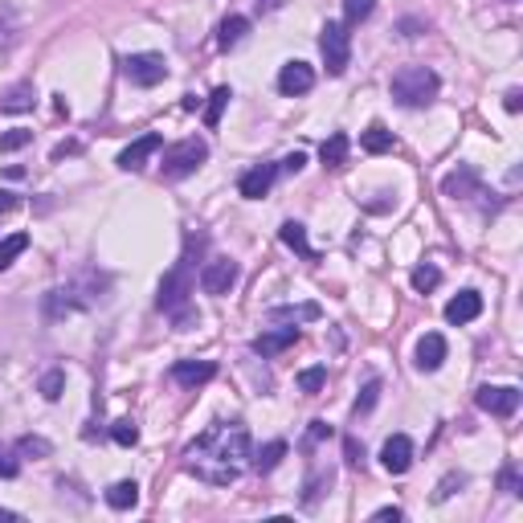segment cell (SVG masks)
<instances>
[{
  "mask_svg": "<svg viewBox=\"0 0 523 523\" xmlns=\"http://www.w3.org/2000/svg\"><path fill=\"white\" fill-rule=\"evenodd\" d=\"M12 209H17V196L0 188V213H12Z\"/></svg>",
  "mask_w": 523,
  "mask_h": 523,
  "instance_id": "obj_45",
  "label": "cell"
},
{
  "mask_svg": "<svg viewBox=\"0 0 523 523\" xmlns=\"http://www.w3.org/2000/svg\"><path fill=\"white\" fill-rule=\"evenodd\" d=\"M278 237H282V246H290L299 258H315V250H311V242H307V229H303L299 221H282Z\"/></svg>",
  "mask_w": 523,
  "mask_h": 523,
  "instance_id": "obj_20",
  "label": "cell"
},
{
  "mask_svg": "<svg viewBox=\"0 0 523 523\" xmlns=\"http://www.w3.org/2000/svg\"><path fill=\"white\" fill-rule=\"evenodd\" d=\"M107 287H111V278H107V274H98V270H82V274H78L70 287H65V290H54V295L65 303V311L74 307V303H78V307H95V303L107 299Z\"/></svg>",
  "mask_w": 523,
  "mask_h": 523,
  "instance_id": "obj_6",
  "label": "cell"
},
{
  "mask_svg": "<svg viewBox=\"0 0 523 523\" xmlns=\"http://www.w3.org/2000/svg\"><path fill=\"white\" fill-rule=\"evenodd\" d=\"M29 250V234H12V237H4L0 242V270H9L17 258Z\"/></svg>",
  "mask_w": 523,
  "mask_h": 523,
  "instance_id": "obj_27",
  "label": "cell"
},
{
  "mask_svg": "<svg viewBox=\"0 0 523 523\" xmlns=\"http://www.w3.org/2000/svg\"><path fill=\"white\" fill-rule=\"evenodd\" d=\"M62 388H65V373H62V368H54V373L42 376V396H45V401H58Z\"/></svg>",
  "mask_w": 523,
  "mask_h": 523,
  "instance_id": "obj_34",
  "label": "cell"
},
{
  "mask_svg": "<svg viewBox=\"0 0 523 523\" xmlns=\"http://www.w3.org/2000/svg\"><path fill=\"white\" fill-rule=\"evenodd\" d=\"M299 319H319V307H315V303H303V307H274L270 311V323H299Z\"/></svg>",
  "mask_w": 523,
  "mask_h": 523,
  "instance_id": "obj_26",
  "label": "cell"
},
{
  "mask_svg": "<svg viewBox=\"0 0 523 523\" xmlns=\"http://www.w3.org/2000/svg\"><path fill=\"white\" fill-rule=\"evenodd\" d=\"M409 282H413V290L429 295V290H434V287L442 282V270H438V266H429V262H426V266H417L413 274H409Z\"/></svg>",
  "mask_w": 523,
  "mask_h": 523,
  "instance_id": "obj_30",
  "label": "cell"
},
{
  "mask_svg": "<svg viewBox=\"0 0 523 523\" xmlns=\"http://www.w3.org/2000/svg\"><path fill=\"white\" fill-rule=\"evenodd\" d=\"M4 111H29L33 107V82H21L12 86L9 95H4V103H0Z\"/></svg>",
  "mask_w": 523,
  "mask_h": 523,
  "instance_id": "obj_28",
  "label": "cell"
},
{
  "mask_svg": "<svg viewBox=\"0 0 523 523\" xmlns=\"http://www.w3.org/2000/svg\"><path fill=\"white\" fill-rule=\"evenodd\" d=\"M217 376V364L213 360H176L172 364V381L184 388H201Z\"/></svg>",
  "mask_w": 523,
  "mask_h": 523,
  "instance_id": "obj_13",
  "label": "cell"
},
{
  "mask_svg": "<svg viewBox=\"0 0 523 523\" xmlns=\"http://www.w3.org/2000/svg\"><path fill=\"white\" fill-rule=\"evenodd\" d=\"M246 33H250L246 17H225L221 33H217V45H221V50H234V45H242V37H246Z\"/></svg>",
  "mask_w": 523,
  "mask_h": 523,
  "instance_id": "obj_22",
  "label": "cell"
},
{
  "mask_svg": "<svg viewBox=\"0 0 523 523\" xmlns=\"http://www.w3.org/2000/svg\"><path fill=\"white\" fill-rule=\"evenodd\" d=\"M474 401H479L482 413L511 417L515 409H519V388H511V385H482L479 393H474Z\"/></svg>",
  "mask_w": 523,
  "mask_h": 523,
  "instance_id": "obj_8",
  "label": "cell"
},
{
  "mask_svg": "<svg viewBox=\"0 0 523 523\" xmlns=\"http://www.w3.org/2000/svg\"><path fill=\"white\" fill-rule=\"evenodd\" d=\"M482 315V295L479 290H458L454 299L446 303V319L458 327V323H470V319H479Z\"/></svg>",
  "mask_w": 523,
  "mask_h": 523,
  "instance_id": "obj_17",
  "label": "cell"
},
{
  "mask_svg": "<svg viewBox=\"0 0 523 523\" xmlns=\"http://www.w3.org/2000/svg\"><path fill=\"white\" fill-rule=\"evenodd\" d=\"M323 381H327V368H307V373H299V388H303L307 396L319 393Z\"/></svg>",
  "mask_w": 523,
  "mask_h": 523,
  "instance_id": "obj_35",
  "label": "cell"
},
{
  "mask_svg": "<svg viewBox=\"0 0 523 523\" xmlns=\"http://www.w3.org/2000/svg\"><path fill=\"white\" fill-rule=\"evenodd\" d=\"M311 86H315V70H311L307 62H287L282 70H278V90H282L287 98L307 95Z\"/></svg>",
  "mask_w": 523,
  "mask_h": 523,
  "instance_id": "obj_12",
  "label": "cell"
},
{
  "mask_svg": "<svg viewBox=\"0 0 523 523\" xmlns=\"http://www.w3.org/2000/svg\"><path fill=\"white\" fill-rule=\"evenodd\" d=\"M499 487H503L507 495H519V491H523V482H519V470H515V462H507V466H503Z\"/></svg>",
  "mask_w": 523,
  "mask_h": 523,
  "instance_id": "obj_36",
  "label": "cell"
},
{
  "mask_svg": "<svg viewBox=\"0 0 523 523\" xmlns=\"http://www.w3.org/2000/svg\"><path fill=\"white\" fill-rule=\"evenodd\" d=\"M373 519H381V523H385V519H401V507H381V511H373Z\"/></svg>",
  "mask_w": 523,
  "mask_h": 523,
  "instance_id": "obj_44",
  "label": "cell"
},
{
  "mask_svg": "<svg viewBox=\"0 0 523 523\" xmlns=\"http://www.w3.org/2000/svg\"><path fill=\"white\" fill-rule=\"evenodd\" d=\"M454 487H466V479H462V474H446V479H442V487L438 491H434V499H450V495H454Z\"/></svg>",
  "mask_w": 523,
  "mask_h": 523,
  "instance_id": "obj_40",
  "label": "cell"
},
{
  "mask_svg": "<svg viewBox=\"0 0 523 523\" xmlns=\"http://www.w3.org/2000/svg\"><path fill=\"white\" fill-rule=\"evenodd\" d=\"M388 90H393V98L401 103V107L421 111V107H429V103L438 98L442 82H438V74H434L429 65H401V70L393 74V82H388Z\"/></svg>",
  "mask_w": 523,
  "mask_h": 523,
  "instance_id": "obj_3",
  "label": "cell"
},
{
  "mask_svg": "<svg viewBox=\"0 0 523 523\" xmlns=\"http://www.w3.org/2000/svg\"><path fill=\"white\" fill-rule=\"evenodd\" d=\"M17 519H21L17 511H9V507H0V523H17Z\"/></svg>",
  "mask_w": 523,
  "mask_h": 523,
  "instance_id": "obj_49",
  "label": "cell"
},
{
  "mask_svg": "<svg viewBox=\"0 0 523 523\" xmlns=\"http://www.w3.org/2000/svg\"><path fill=\"white\" fill-rule=\"evenodd\" d=\"M17 450H21V454H37V458H45V454H50L54 446H50L45 438H33V434H29V438H21V442H17Z\"/></svg>",
  "mask_w": 523,
  "mask_h": 523,
  "instance_id": "obj_37",
  "label": "cell"
},
{
  "mask_svg": "<svg viewBox=\"0 0 523 523\" xmlns=\"http://www.w3.org/2000/svg\"><path fill=\"white\" fill-rule=\"evenodd\" d=\"M209 160V143L204 139H181V143H172L168 151H164V181H184V176H193L201 164Z\"/></svg>",
  "mask_w": 523,
  "mask_h": 523,
  "instance_id": "obj_4",
  "label": "cell"
},
{
  "mask_svg": "<svg viewBox=\"0 0 523 523\" xmlns=\"http://www.w3.org/2000/svg\"><path fill=\"white\" fill-rule=\"evenodd\" d=\"M258 9H262V12H274V9H282V0H258Z\"/></svg>",
  "mask_w": 523,
  "mask_h": 523,
  "instance_id": "obj_48",
  "label": "cell"
},
{
  "mask_svg": "<svg viewBox=\"0 0 523 523\" xmlns=\"http://www.w3.org/2000/svg\"><path fill=\"white\" fill-rule=\"evenodd\" d=\"M229 98H234L229 86H217L213 95H209V107H204V127H217V123H221L225 107H229Z\"/></svg>",
  "mask_w": 523,
  "mask_h": 523,
  "instance_id": "obj_25",
  "label": "cell"
},
{
  "mask_svg": "<svg viewBox=\"0 0 523 523\" xmlns=\"http://www.w3.org/2000/svg\"><path fill=\"white\" fill-rule=\"evenodd\" d=\"M442 193H446L450 201H470V196H479L482 193L479 172L470 168V164H458V168H454L446 181H442Z\"/></svg>",
  "mask_w": 523,
  "mask_h": 523,
  "instance_id": "obj_10",
  "label": "cell"
},
{
  "mask_svg": "<svg viewBox=\"0 0 523 523\" xmlns=\"http://www.w3.org/2000/svg\"><path fill=\"white\" fill-rule=\"evenodd\" d=\"M381 388H385V385H381V381H368V385H364V388H360V396H356V405H352V413H356V417H364V413H373V409H376V401H381Z\"/></svg>",
  "mask_w": 523,
  "mask_h": 523,
  "instance_id": "obj_29",
  "label": "cell"
},
{
  "mask_svg": "<svg viewBox=\"0 0 523 523\" xmlns=\"http://www.w3.org/2000/svg\"><path fill=\"white\" fill-rule=\"evenodd\" d=\"M123 74L131 86H160L168 78V62L160 54H131L123 58Z\"/></svg>",
  "mask_w": 523,
  "mask_h": 523,
  "instance_id": "obj_7",
  "label": "cell"
},
{
  "mask_svg": "<svg viewBox=\"0 0 523 523\" xmlns=\"http://www.w3.org/2000/svg\"><path fill=\"white\" fill-rule=\"evenodd\" d=\"M373 9H376V0H343V17H348L352 25L368 21V17H373Z\"/></svg>",
  "mask_w": 523,
  "mask_h": 523,
  "instance_id": "obj_32",
  "label": "cell"
},
{
  "mask_svg": "<svg viewBox=\"0 0 523 523\" xmlns=\"http://www.w3.org/2000/svg\"><path fill=\"white\" fill-rule=\"evenodd\" d=\"M160 143H164V139L156 135V131L139 135L135 143H131V148H123V156H119V168H123V172H139L143 164L151 160V156H156V151H160Z\"/></svg>",
  "mask_w": 523,
  "mask_h": 523,
  "instance_id": "obj_15",
  "label": "cell"
},
{
  "mask_svg": "<svg viewBox=\"0 0 523 523\" xmlns=\"http://www.w3.org/2000/svg\"><path fill=\"white\" fill-rule=\"evenodd\" d=\"M323 438H331V426L327 421H311V429H307V442L315 446V442H323Z\"/></svg>",
  "mask_w": 523,
  "mask_h": 523,
  "instance_id": "obj_41",
  "label": "cell"
},
{
  "mask_svg": "<svg viewBox=\"0 0 523 523\" xmlns=\"http://www.w3.org/2000/svg\"><path fill=\"white\" fill-rule=\"evenodd\" d=\"M29 143H33V131H25V127H12L0 135V151H21V148H29Z\"/></svg>",
  "mask_w": 523,
  "mask_h": 523,
  "instance_id": "obj_33",
  "label": "cell"
},
{
  "mask_svg": "<svg viewBox=\"0 0 523 523\" xmlns=\"http://www.w3.org/2000/svg\"><path fill=\"white\" fill-rule=\"evenodd\" d=\"M70 151H78V143H62V148H54V160H65Z\"/></svg>",
  "mask_w": 523,
  "mask_h": 523,
  "instance_id": "obj_47",
  "label": "cell"
},
{
  "mask_svg": "<svg viewBox=\"0 0 523 523\" xmlns=\"http://www.w3.org/2000/svg\"><path fill=\"white\" fill-rule=\"evenodd\" d=\"M282 458H287V442H266V446L254 454V470L258 474H270Z\"/></svg>",
  "mask_w": 523,
  "mask_h": 523,
  "instance_id": "obj_23",
  "label": "cell"
},
{
  "mask_svg": "<svg viewBox=\"0 0 523 523\" xmlns=\"http://www.w3.org/2000/svg\"><path fill=\"white\" fill-rule=\"evenodd\" d=\"M319 54H323V65H327L331 78L348 74V62H352V37L343 29L340 21H327L319 33Z\"/></svg>",
  "mask_w": 523,
  "mask_h": 523,
  "instance_id": "obj_5",
  "label": "cell"
},
{
  "mask_svg": "<svg viewBox=\"0 0 523 523\" xmlns=\"http://www.w3.org/2000/svg\"><path fill=\"white\" fill-rule=\"evenodd\" d=\"M17 470H21V462L12 458V450L0 446V479H17Z\"/></svg>",
  "mask_w": 523,
  "mask_h": 523,
  "instance_id": "obj_39",
  "label": "cell"
},
{
  "mask_svg": "<svg viewBox=\"0 0 523 523\" xmlns=\"http://www.w3.org/2000/svg\"><path fill=\"white\" fill-rule=\"evenodd\" d=\"M111 438H115V446H135L139 442V429H135V421H131V417H119L115 426H111Z\"/></svg>",
  "mask_w": 523,
  "mask_h": 523,
  "instance_id": "obj_31",
  "label": "cell"
},
{
  "mask_svg": "<svg viewBox=\"0 0 523 523\" xmlns=\"http://www.w3.org/2000/svg\"><path fill=\"white\" fill-rule=\"evenodd\" d=\"M381 466H385L388 474H405V470L413 466V438H409V434H393V438L385 442V450H381Z\"/></svg>",
  "mask_w": 523,
  "mask_h": 523,
  "instance_id": "obj_11",
  "label": "cell"
},
{
  "mask_svg": "<svg viewBox=\"0 0 523 523\" xmlns=\"http://www.w3.org/2000/svg\"><path fill=\"white\" fill-rule=\"evenodd\" d=\"M303 164H307V156H303V151H295V156H287V160H282V172H303Z\"/></svg>",
  "mask_w": 523,
  "mask_h": 523,
  "instance_id": "obj_43",
  "label": "cell"
},
{
  "mask_svg": "<svg viewBox=\"0 0 523 523\" xmlns=\"http://www.w3.org/2000/svg\"><path fill=\"white\" fill-rule=\"evenodd\" d=\"M274 176H278V168L274 164H258V168H250L242 181H237V188H242V196L246 201H262V196L270 193V184H274Z\"/></svg>",
  "mask_w": 523,
  "mask_h": 523,
  "instance_id": "obj_16",
  "label": "cell"
},
{
  "mask_svg": "<svg viewBox=\"0 0 523 523\" xmlns=\"http://www.w3.org/2000/svg\"><path fill=\"white\" fill-rule=\"evenodd\" d=\"M364 151H373V156H381V151H393V131L385 127V123H373V127L364 131Z\"/></svg>",
  "mask_w": 523,
  "mask_h": 523,
  "instance_id": "obj_24",
  "label": "cell"
},
{
  "mask_svg": "<svg viewBox=\"0 0 523 523\" xmlns=\"http://www.w3.org/2000/svg\"><path fill=\"white\" fill-rule=\"evenodd\" d=\"M343 454H348V466H352V470H360V466H364V446L352 438V434L343 438Z\"/></svg>",
  "mask_w": 523,
  "mask_h": 523,
  "instance_id": "obj_38",
  "label": "cell"
},
{
  "mask_svg": "<svg viewBox=\"0 0 523 523\" xmlns=\"http://www.w3.org/2000/svg\"><path fill=\"white\" fill-rule=\"evenodd\" d=\"M9 33H12V17H9V12H0V42H4Z\"/></svg>",
  "mask_w": 523,
  "mask_h": 523,
  "instance_id": "obj_46",
  "label": "cell"
},
{
  "mask_svg": "<svg viewBox=\"0 0 523 523\" xmlns=\"http://www.w3.org/2000/svg\"><path fill=\"white\" fill-rule=\"evenodd\" d=\"M503 107H507V111L515 115V111L523 107V90H507V95H503Z\"/></svg>",
  "mask_w": 523,
  "mask_h": 523,
  "instance_id": "obj_42",
  "label": "cell"
},
{
  "mask_svg": "<svg viewBox=\"0 0 523 523\" xmlns=\"http://www.w3.org/2000/svg\"><path fill=\"white\" fill-rule=\"evenodd\" d=\"M250 458V434L246 426H237V421H213V426L204 429L201 438L193 446L184 450V470L196 474L201 482H213V487H229V482L242 474Z\"/></svg>",
  "mask_w": 523,
  "mask_h": 523,
  "instance_id": "obj_1",
  "label": "cell"
},
{
  "mask_svg": "<svg viewBox=\"0 0 523 523\" xmlns=\"http://www.w3.org/2000/svg\"><path fill=\"white\" fill-rule=\"evenodd\" d=\"M237 282V262L234 258H213V262H204V270H201V287H204V295H229V287Z\"/></svg>",
  "mask_w": 523,
  "mask_h": 523,
  "instance_id": "obj_9",
  "label": "cell"
},
{
  "mask_svg": "<svg viewBox=\"0 0 523 523\" xmlns=\"http://www.w3.org/2000/svg\"><path fill=\"white\" fill-rule=\"evenodd\" d=\"M201 250H204V234H188V242H184V254H181V262L164 274V282H160V299H156V307L160 311H181V307H188L193 303V290H196V278H193V266H196V258H201Z\"/></svg>",
  "mask_w": 523,
  "mask_h": 523,
  "instance_id": "obj_2",
  "label": "cell"
},
{
  "mask_svg": "<svg viewBox=\"0 0 523 523\" xmlns=\"http://www.w3.org/2000/svg\"><path fill=\"white\" fill-rule=\"evenodd\" d=\"M107 503L115 507V511H131V507L139 503V482H135V479L115 482V487L107 491Z\"/></svg>",
  "mask_w": 523,
  "mask_h": 523,
  "instance_id": "obj_21",
  "label": "cell"
},
{
  "mask_svg": "<svg viewBox=\"0 0 523 523\" xmlns=\"http://www.w3.org/2000/svg\"><path fill=\"white\" fill-rule=\"evenodd\" d=\"M446 335H438V331H426L421 340H417V368L421 373H438L442 364H446Z\"/></svg>",
  "mask_w": 523,
  "mask_h": 523,
  "instance_id": "obj_14",
  "label": "cell"
},
{
  "mask_svg": "<svg viewBox=\"0 0 523 523\" xmlns=\"http://www.w3.org/2000/svg\"><path fill=\"white\" fill-rule=\"evenodd\" d=\"M348 148H352V139L343 135V131H335L331 139H323V148H319L323 168H343V164H348Z\"/></svg>",
  "mask_w": 523,
  "mask_h": 523,
  "instance_id": "obj_19",
  "label": "cell"
},
{
  "mask_svg": "<svg viewBox=\"0 0 523 523\" xmlns=\"http://www.w3.org/2000/svg\"><path fill=\"white\" fill-rule=\"evenodd\" d=\"M299 343V327H278V331H262L250 348H254L258 356H278V352H287V348H295Z\"/></svg>",
  "mask_w": 523,
  "mask_h": 523,
  "instance_id": "obj_18",
  "label": "cell"
}]
</instances>
